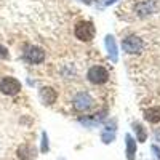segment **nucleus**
I'll list each match as a JSON object with an SVG mask.
<instances>
[{"instance_id":"nucleus-1","label":"nucleus","mask_w":160,"mask_h":160,"mask_svg":"<svg viewBox=\"0 0 160 160\" xmlns=\"http://www.w3.org/2000/svg\"><path fill=\"white\" fill-rule=\"evenodd\" d=\"M74 35L75 38H78L80 42H91L96 35V28L91 21H78L74 26Z\"/></svg>"},{"instance_id":"nucleus-2","label":"nucleus","mask_w":160,"mask_h":160,"mask_svg":"<svg viewBox=\"0 0 160 160\" xmlns=\"http://www.w3.org/2000/svg\"><path fill=\"white\" fill-rule=\"evenodd\" d=\"M72 106H74V109L77 112H88L93 106H95V99H93V96L90 95L88 91L82 90V91H78L77 95L74 96Z\"/></svg>"},{"instance_id":"nucleus-3","label":"nucleus","mask_w":160,"mask_h":160,"mask_svg":"<svg viewBox=\"0 0 160 160\" xmlns=\"http://www.w3.org/2000/svg\"><path fill=\"white\" fill-rule=\"evenodd\" d=\"M109 71L104 68V66H99V64H96V66H91V68L88 69V72H87V78H88V82L90 83H93V85H102V83H106L109 80Z\"/></svg>"},{"instance_id":"nucleus-4","label":"nucleus","mask_w":160,"mask_h":160,"mask_svg":"<svg viewBox=\"0 0 160 160\" xmlns=\"http://www.w3.org/2000/svg\"><path fill=\"white\" fill-rule=\"evenodd\" d=\"M122 48L128 55H139L144 50V42L138 35H128L122 40Z\"/></svg>"},{"instance_id":"nucleus-5","label":"nucleus","mask_w":160,"mask_h":160,"mask_svg":"<svg viewBox=\"0 0 160 160\" xmlns=\"http://www.w3.org/2000/svg\"><path fill=\"white\" fill-rule=\"evenodd\" d=\"M0 91L7 96H15L21 91V82L15 77H3L0 80Z\"/></svg>"},{"instance_id":"nucleus-6","label":"nucleus","mask_w":160,"mask_h":160,"mask_svg":"<svg viewBox=\"0 0 160 160\" xmlns=\"http://www.w3.org/2000/svg\"><path fill=\"white\" fill-rule=\"evenodd\" d=\"M24 59L31 64H42L45 61V50L42 47L31 45L24 51Z\"/></svg>"},{"instance_id":"nucleus-7","label":"nucleus","mask_w":160,"mask_h":160,"mask_svg":"<svg viewBox=\"0 0 160 160\" xmlns=\"http://www.w3.org/2000/svg\"><path fill=\"white\" fill-rule=\"evenodd\" d=\"M38 96H40V101H42L45 106H51L58 99V91L53 87H42L40 91H38Z\"/></svg>"},{"instance_id":"nucleus-8","label":"nucleus","mask_w":160,"mask_h":160,"mask_svg":"<svg viewBox=\"0 0 160 160\" xmlns=\"http://www.w3.org/2000/svg\"><path fill=\"white\" fill-rule=\"evenodd\" d=\"M16 154L19 160H37V149L32 144H21Z\"/></svg>"},{"instance_id":"nucleus-9","label":"nucleus","mask_w":160,"mask_h":160,"mask_svg":"<svg viewBox=\"0 0 160 160\" xmlns=\"http://www.w3.org/2000/svg\"><path fill=\"white\" fill-rule=\"evenodd\" d=\"M136 15L138 16H148V15H152V13L157 11V7L152 0H142L136 5Z\"/></svg>"},{"instance_id":"nucleus-10","label":"nucleus","mask_w":160,"mask_h":160,"mask_svg":"<svg viewBox=\"0 0 160 160\" xmlns=\"http://www.w3.org/2000/svg\"><path fill=\"white\" fill-rule=\"evenodd\" d=\"M136 151H138V144L136 139L131 135H125V154L127 160H136Z\"/></svg>"},{"instance_id":"nucleus-11","label":"nucleus","mask_w":160,"mask_h":160,"mask_svg":"<svg viewBox=\"0 0 160 160\" xmlns=\"http://www.w3.org/2000/svg\"><path fill=\"white\" fill-rule=\"evenodd\" d=\"M104 43H106V50H108V53H109V58L112 59V62H117V59H118V55H117V43H115V37L114 35H111V34H108L106 35V38H104Z\"/></svg>"},{"instance_id":"nucleus-12","label":"nucleus","mask_w":160,"mask_h":160,"mask_svg":"<svg viewBox=\"0 0 160 160\" xmlns=\"http://www.w3.org/2000/svg\"><path fill=\"white\" fill-rule=\"evenodd\" d=\"M144 120L149 122L152 125L155 123H160V108L158 106H154V108H149L144 111Z\"/></svg>"},{"instance_id":"nucleus-13","label":"nucleus","mask_w":160,"mask_h":160,"mask_svg":"<svg viewBox=\"0 0 160 160\" xmlns=\"http://www.w3.org/2000/svg\"><path fill=\"white\" fill-rule=\"evenodd\" d=\"M101 139L104 144H111L115 139V122H112V125L104 127V130L101 131Z\"/></svg>"},{"instance_id":"nucleus-14","label":"nucleus","mask_w":160,"mask_h":160,"mask_svg":"<svg viewBox=\"0 0 160 160\" xmlns=\"http://www.w3.org/2000/svg\"><path fill=\"white\" fill-rule=\"evenodd\" d=\"M131 128L136 133V141L138 142H146V139H148V130L144 128V125L141 122H133Z\"/></svg>"},{"instance_id":"nucleus-15","label":"nucleus","mask_w":160,"mask_h":160,"mask_svg":"<svg viewBox=\"0 0 160 160\" xmlns=\"http://www.w3.org/2000/svg\"><path fill=\"white\" fill-rule=\"evenodd\" d=\"M50 151V142H48V135L43 131L42 133V152L43 154H47Z\"/></svg>"},{"instance_id":"nucleus-16","label":"nucleus","mask_w":160,"mask_h":160,"mask_svg":"<svg viewBox=\"0 0 160 160\" xmlns=\"http://www.w3.org/2000/svg\"><path fill=\"white\" fill-rule=\"evenodd\" d=\"M10 56V53H8V48L3 47V45H0V59H7Z\"/></svg>"},{"instance_id":"nucleus-17","label":"nucleus","mask_w":160,"mask_h":160,"mask_svg":"<svg viewBox=\"0 0 160 160\" xmlns=\"http://www.w3.org/2000/svg\"><path fill=\"white\" fill-rule=\"evenodd\" d=\"M151 149H152V152H154V155H155V157H157V158L160 160V146H157V144H154V146H152V148H151Z\"/></svg>"},{"instance_id":"nucleus-18","label":"nucleus","mask_w":160,"mask_h":160,"mask_svg":"<svg viewBox=\"0 0 160 160\" xmlns=\"http://www.w3.org/2000/svg\"><path fill=\"white\" fill-rule=\"evenodd\" d=\"M154 139H155L157 142H160V128H157V130L154 131Z\"/></svg>"},{"instance_id":"nucleus-19","label":"nucleus","mask_w":160,"mask_h":160,"mask_svg":"<svg viewBox=\"0 0 160 160\" xmlns=\"http://www.w3.org/2000/svg\"><path fill=\"white\" fill-rule=\"evenodd\" d=\"M80 2H83L85 5H91V3H93V0H80Z\"/></svg>"},{"instance_id":"nucleus-20","label":"nucleus","mask_w":160,"mask_h":160,"mask_svg":"<svg viewBox=\"0 0 160 160\" xmlns=\"http://www.w3.org/2000/svg\"><path fill=\"white\" fill-rule=\"evenodd\" d=\"M117 0H106V5H112V3H115Z\"/></svg>"}]
</instances>
